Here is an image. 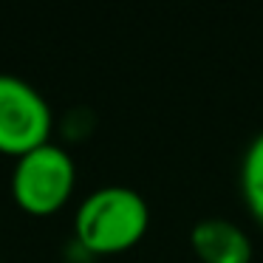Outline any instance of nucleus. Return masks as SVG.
Wrapping results in <instances>:
<instances>
[{"label":"nucleus","instance_id":"f257e3e1","mask_svg":"<svg viewBox=\"0 0 263 263\" xmlns=\"http://www.w3.org/2000/svg\"><path fill=\"white\" fill-rule=\"evenodd\" d=\"M150 227V206L133 187L105 184L82 198L74 215V232L82 249L93 255L127 252L144 238Z\"/></svg>","mask_w":263,"mask_h":263},{"label":"nucleus","instance_id":"f03ea898","mask_svg":"<svg viewBox=\"0 0 263 263\" xmlns=\"http://www.w3.org/2000/svg\"><path fill=\"white\" fill-rule=\"evenodd\" d=\"M77 181V167L68 150L46 142L17 156L12 170V195L20 210L31 215H51L63 210Z\"/></svg>","mask_w":263,"mask_h":263},{"label":"nucleus","instance_id":"7ed1b4c3","mask_svg":"<svg viewBox=\"0 0 263 263\" xmlns=\"http://www.w3.org/2000/svg\"><path fill=\"white\" fill-rule=\"evenodd\" d=\"M51 136V108L31 82L0 71V150L23 156Z\"/></svg>","mask_w":263,"mask_h":263},{"label":"nucleus","instance_id":"20e7f679","mask_svg":"<svg viewBox=\"0 0 263 263\" xmlns=\"http://www.w3.org/2000/svg\"><path fill=\"white\" fill-rule=\"evenodd\" d=\"M190 246L201 263H252V240L235 221L204 218L190 232Z\"/></svg>","mask_w":263,"mask_h":263},{"label":"nucleus","instance_id":"39448f33","mask_svg":"<svg viewBox=\"0 0 263 263\" xmlns=\"http://www.w3.org/2000/svg\"><path fill=\"white\" fill-rule=\"evenodd\" d=\"M240 195L255 221L263 227V130L249 142L240 159Z\"/></svg>","mask_w":263,"mask_h":263}]
</instances>
